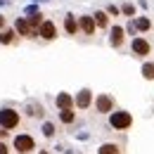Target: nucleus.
<instances>
[{
	"instance_id": "f257e3e1",
	"label": "nucleus",
	"mask_w": 154,
	"mask_h": 154,
	"mask_svg": "<svg viewBox=\"0 0 154 154\" xmlns=\"http://www.w3.org/2000/svg\"><path fill=\"white\" fill-rule=\"evenodd\" d=\"M109 126H112L114 131L126 133V131H131V126H133V114L126 112V109H114V112L109 114Z\"/></svg>"
},
{
	"instance_id": "f03ea898",
	"label": "nucleus",
	"mask_w": 154,
	"mask_h": 154,
	"mask_svg": "<svg viewBox=\"0 0 154 154\" xmlns=\"http://www.w3.org/2000/svg\"><path fill=\"white\" fill-rule=\"evenodd\" d=\"M21 123V114L14 107H2L0 109V128L5 131H17Z\"/></svg>"
},
{
	"instance_id": "7ed1b4c3",
	"label": "nucleus",
	"mask_w": 154,
	"mask_h": 154,
	"mask_svg": "<svg viewBox=\"0 0 154 154\" xmlns=\"http://www.w3.org/2000/svg\"><path fill=\"white\" fill-rule=\"evenodd\" d=\"M12 147H14L17 154H33L36 152V140H33L29 133H19V135H14Z\"/></svg>"
},
{
	"instance_id": "20e7f679",
	"label": "nucleus",
	"mask_w": 154,
	"mask_h": 154,
	"mask_svg": "<svg viewBox=\"0 0 154 154\" xmlns=\"http://www.w3.org/2000/svg\"><path fill=\"white\" fill-rule=\"evenodd\" d=\"M131 52H133L135 57H147L149 52H152V45H149V40L142 38V36H135L131 40Z\"/></svg>"
},
{
	"instance_id": "39448f33",
	"label": "nucleus",
	"mask_w": 154,
	"mask_h": 154,
	"mask_svg": "<svg viewBox=\"0 0 154 154\" xmlns=\"http://www.w3.org/2000/svg\"><path fill=\"white\" fill-rule=\"evenodd\" d=\"M116 109V102L112 95H107V93H102V95H97L95 100V112L97 114H112Z\"/></svg>"
},
{
	"instance_id": "423d86ee",
	"label": "nucleus",
	"mask_w": 154,
	"mask_h": 154,
	"mask_svg": "<svg viewBox=\"0 0 154 154\" xmlns=\"http://www.w3.org/2000/svg\"><path fill=\"white\" fill-rule=\"evenodd\" d=\"M123 43H126V29L119 26V24H114V26L109 29V45H112L114 50H121Z\"/></svg>"
},
{
	"instance_id": "0eeeda50",
	"label": "nucleus",
	"mask_w": 154,
	"mask_h": 154,
	"mask_svg": "<svg viewBox=\"0 0 154 154\" xmlns=\"http://www.w3.org/2000/svg\"><path fill=\"white\" fill-rule=\"evenodd\" d=\"M14 31H17L19 38H38V31L31 29V24H29L26 17H19V19L14 21Z\"/></svg>"
},
{
	"instance_id": "6e6552de",
	"label": "nucleus",
	"mask_w": 154,
	"mask_h": 154,
	"mask_svg": "<svg viewBox=\"0 0 154 154\" xmlns=\"http://www.w3.org/2000/svg\"><path fill=\"white\" fill-rule=\"evenodd\" d=\"M78 31H83L85 36H95L97 24H95V19H93V14H81V17H78Z\"/></svg>"
},
{
	"instance_id": "1a4fd4ad",
	"label": "nucleus",
	"mask_w": 154,
	"mask_h": 154,
	"mask_svg": "<svg viewBox=\"0 0 154 154\" xmlns=\"http://www.w3.org/2000/svg\"><path fill=\"white\" fill-rule=\"evenodd\" d=\"M38 38H43V40H55V38H57V24H55V21H50V19H45L43 24H40V29H38Z\"/></svg>"
},
{
	"instance_id": "9d476101",
	"label": "nucleus",
	"mask_w": 154,
	"mask_h": 154,
	"mask_svg": "<svg viewBox=\"0 0 154 154\" xmlns=\"http://www.w3.org/2000/svg\"><path fill=\"white\" fill-rule=\"evenodd\" d=\"M90 104H93V90L83 88V90L76 95V100H74V107H76V109H81V112H85Z\"/></svg>"
},
{
	"instance_id": "9b49d317",
	"label": "nucleus",
	"mask_w": 154,
	"mask_h": 154,
	"mask_svg": "<svg viewBox=\"0 0 154 154\" xmlns=\"http://www.w3.org/2000/svg\"><path fill=\"white\" fill-rule=\"evenodd\" d=\"M64 31L69 33V36H76L78 33V17L76 14H64Z\"/></svg>"
},
{
	"instance_id": "f8f14e48",
	"label": "nucleus",
	"mask_w": 154,
	"mask_h": 154,
	"mask_svg": "<svg viewBox=\"0 0 154 154\" xmlns=\"http://www.w3.org/2000/svg\"><path fill=\"white\" fill-rule=\"evenodd\" d=\"M17 38H19V36H17L14 29H7V26H5V29L0 31V45H14Z\"/></svg>"
},
{
	"instance_id": "ddd939ff",
	"label": "nucleus",
	"mask_w": 154,
	"mask_h": 154,
	"mask_svg": "<svg viewBox=\"0 0 154 154\" xmlns=\"http://www.w3.org/2000/svg\"><path fill=\"white\" fill-rule=\"evenodd\" d=\"M55 104H57V109H74V97L69 93H59L55 97Z\"/></svg>"
},
{
	"instance_id": "4468645a",
	"label": "nucleus",
	"mask_w": 154,
	"mask_h": 154,
	"mask_svg": "<svg viewBox=\"0 0 154 154\" xmlns=\"http://www.w3.org/2000/svg\"><path fill=\"white\" fill-rule=\"evenodd\" d=\"M97 154H123V149H121V145H116V142H102V145L97 147Z\"/></svg>"
},
{
	"instance_id": "2eb2a0df",
	"label": "nucleus",
	"mask_w": 154,
	"mask_h": 154,
	"mask_svg": "<svg viewBox=\"0 0 154 154\" xmlns=\"http://www.w3.org/2000/svg\"><path fill=\"white\" fill-rule=\"evenodd\" d=\"M26 114L31 116V119H43V116H45V109L40 107L38 102H29V104H26Z\"/></svg>"
},
{
	"instance_id": "dca6fc26",
	"label": "nucleus",
	"mask_w": 154,
	"mask_h": 154,
	"mask_svg": "<svg viewBox=\"0 0 154 154\" xmlns=\"http://www.w3.org/2000/svg\"><path fill=\"white\" fill-rule=\"evenodd\" d=\"M59 121H62L64 126L76 123V112H74V109H59Z\"/></svg>"
},
{
	"instance_id": "f3484780",
	"label": "nucleus",
	"mask_w": 154,
	"mask_h": 154,
	"mask_svg": "<svg viewBox=\"0 0 154 154\" xmlns=\"http://www.w3.org/2000/svg\"><path fill=\"white\" fill-rule=\"evenodd\" d=\"M93 19H95L97 29H107V26H109V17H107V12H102V10H97L95 14H93Z\"/></svg>"
},
{
	"instance_id": "a211bd4d",
	"label": "nucleus",
	"mask_w": 154,
	"mask_h": 154,
	"mask_svg": "<svg viewBox=\"0 0 154 154\" xmlns=\"http://www.w3.org/2000/svg\"><path fill=\"white\" fill-rule=\"evenodd\" d=\"M142 78L145 81H154V62H145L142 64Z\"/></svg>"
},
{
	"instance_id": "6ab92c4d",
	"label": "nucleus",
	"mask_w": 154,
	"mask_h": 154,
	"mask_svg": "<svg viewBox=\"0 0 154 154\" xmlns=\"http://www.w3.org/2000/svg\"><path fill=\"white\" fill-rule=\"evenodd\" d=\"M40 131H43V135H45V137H55L57 126H55L52 121H43V128H40Z\"/></svg>"
},
{
	"instance_id": "aec40b11",
	"label": "nucleus",
	"mask_w": 154,
	"mask_h": 154,
	"mask_svg": "<svg viewBox=\"0 0 154 154\" xmlns=\"http://www.w3.org/2000/svg\"><path fill=\"white\" fill-rule=\"evenodd\" d=\"M133 24H135V29H137V31H149V29H152V21L147 19V17H137Z\"/></svg>"
},
{
	"instance_id": "412c9836",
	"label": "nucleus",
	"mask_w": 154,
	"mask_h": 154,
	"mask_svg": "<svg viewBox=\"0 0 154 154\" xmlns=\"http://www.w3.org/2000/svg\"><path fill=\"white\" fill-rule=\"evenodd\" d=\"M43 21H45V19H43V14H40V12H33V14L29 17V24H31V29H33V31H38Z\"/></svg>"
},
{
	"instance_id": "4be33fe9",
	"label": "nucleus",
	"mask_w": 154,
	"mask_h": 154,
	"mask_svg": "<svg viewBox=\"0 0 154 154\" xmlns=\"http://www.w3.org/2000/svg\"><path fill=\"white\" fill-rule=\"evenodd\" d=\"M121 12H123V14H128V17H133V14H135V7H133V5H131V2H126Z\"/></svg>"
},
{
	"instance_id": "5701e85b",
	"label": "nucleus",
	"mask_w": 154,
	"mask_h": 154,
	"mask_svg": "<svg viewBox=\"0 0 154 154\" xmlns=\"http://www.w3.org/2000/svg\"><path fill=\"white\" fill-rule=\"evenodd\" d=\"M0 154H10V147H7L5 140H0Z\"/></svg>"
},
{
	"instance_id": "b1692460",
	"label": "nucleus",
	"mask_w": 154,
	"mask_h": 154,
	"mask_svg": "<svg viewBox=\"0 0 154 154\" xmlns=\"http://www.w3.org/2000/svg\"><path fill=\"white\" fill-rule=\"evenodd\" d=\"M5 26H7V17H5V14H0V31H2Z\"/></svg>"
},
{
	"instance_id": "393cba45",
	"label": "nucleus",
	"mask_w": 154,
	"mask_h": 154,
	"mask_svg": "<svg viewBox=\"0 0 154 154\" xmlns=\"http://www.w3.org/2000/svg\"><path fill=\"white\" fill-rule=\"evenodd\" d=\"M107 12H109V14H112V17H116V14H119V10H116L114 5H109V7H107Z\"/></svg>"
},
{
	"instance_id": "a878e982",
	"label": "nucleus",
	"mask_w": 154,
	"mask_h": 154,
	"mask_svg": "<svg viewBox=\"0 0 154 154\" xmlns=\"http://www.w3.org/2000/svg\"><path fill=\"white\" fill-rule=\"evenodd\" d=\"M10 137V131H5V128H0V140H7Z\"/></svg>"
},
{
	"instance_id": "bb28decb",
	"label": "nucleus",
	"mask_w": 154,
	"mask_h": 154,
	"mask_svg": "<svg viewBox=\"0 0 154 154\" xmlns=\"http://www.w3.org/2000/svg\"><path fill=\"white\" fill-rule=\"evenodd\" d=\"M36 154H50V149H38Z\"/></svg>"
},
{
	"instance_id": "cd10ccee",
	"label": "nucleus",
	"mask_w": 154,
	"mask_h": 154,
	"mask_svg": "<svg viewBox=\"0 0 154 154\" xmlns=\"http://www.w3.org/2000/svg\"><path fill=\"white\" fill-rule=\"evenodd\" d=\"M66 154H74V149H66Z\"/></svg>"
}]
</instances>
